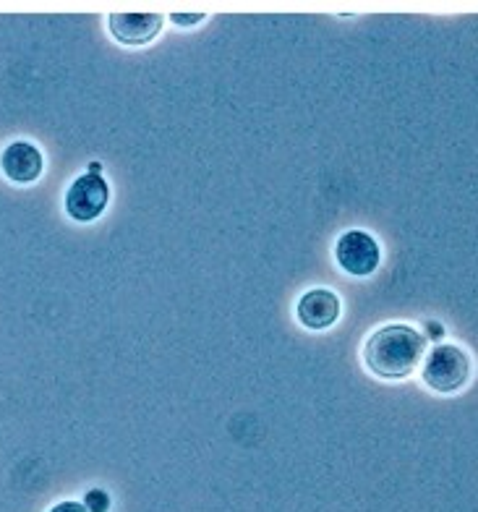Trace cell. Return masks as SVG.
Returning <instances> with one entry per match:
<instances>
[{"instance_id": "1", "label": "cell", "mask_w": 478, "mask_h": 512, "mask_svg": "<svg viewBox=\"0 0 478 512\" xmlns=\"http://www.w3.org/2000/svg\"><path fill=\"white\" fill-rule=\"evenodd\" d=\"M426 337L411 324H387L366 340L364 361L377 377L405 379L424 364Z\"/></svg>"}, {"instance_id": "2", "label": "cell", "mask_w": 478, "mask_h": 512, "mask_svg": "<svg viewBox=\"0 0 478 512\" xmlns=\"http://www.w3.org/2000/svg\"><path fill=\"white\" fill-rule=\"evenodd\" d=\"M421 374H424V382L431 390L455 392L471 377V361L458 345L437 343V348H431L429 356H424Z\"/></svg>"}, {"instance_id": "3", "label": "cell", "mask_w": 478, "mask_h": 512, "mask_svg": "<svg viewBox=\"0 0 478 512\" xmlns=\"http://www.w3.org/2000/svg\"><path fill=\"white\" fill-rule=\"evenodd\" d=\"M110 202V189L108 181L102 176H92V173H84V176L76 178L71 183V189L66 194V212L79 223H92L95 217H100L105 212Z\"/></svg>"}, {"instance_id": "4", "label": "cell", "mask_w": 478, "mask_h": 512, "mask_svg": "<svg viewBox=\"0 0 478 512\" xmlns=\"http://www.w3.org/2000/svg\"><path fill=\"white\" fill-rule=\"evenodd\" d=\"M337 264L343 267L348 275L366 277L379 267V259H382V251H379V243L364 233V230H348L345 236H340L335 246Z\"/></svg>"}, {"instance_id": "5", "label": "cell", "mask_w": 478, "mask_h": 512, "mask_svg": "<svg viewBox=\"0 0 478 512\" xmlns=\"http://www.w3.org/2000/svg\"><path fill=\"white\" fill-rule=\"evenodd\" d=\"M0 168L8 176V181L14 183H34L42 176L45 160L42 152L29 142H14L8 144L0 155Z\"/></svg>"}, {"instance_id": "6", "label": "cell", "mask_w": 478, "mask_h": 512, "mask_svg": "<svg viewBox=\"0 0 478 512\" xmlns=\"http://www.w3.org/2000/svg\"><path fill=\"white\" fill-rule=\"evenodd\" d=\"M162 24L160 14H110L108 19L110 34L121 45H147L160 34Z\"/></svg>"}, {"instance_id": "7", "label": "cell", "mask_w": 478, "mask_h": 512, "mask_svg": "<svg viewBox=\"0 0 478 512\" xmlns=\"http://www.w3.org/2000/svg\"><path fill=\"white\" fill-rule=\"evenodd\" d=\"M340 298L330 290H309L303 293L301 301H298V319H301L303 327L309 330H327L340 319Z\"/></svg>"}, {"instance_id": "8", "label": "cell", "mask_w": 478, "mask_h": 512, "mask_svg": "<svg viewBox=\"0 0 478 512\" xmlns=\"http://www.w3.org/2000/svg\"><path fill=\"white\" fill-rule=\"evenodd\" d=\"M84 507H87V512H108L110 510L108 492H102V489H92V492L84 497Z\"/></svg>"}, {"instance_id": "9", "label": "cell", "mask_w": 478, "mask_h": 512, "mask_svg": "<svg viewBox=\"0 0 478 512\" xmlns=\"http://www.w3.org/2000/svg\"><path fill=\"white\" fill-rule=\"evenodd\" d=\"M170 19L181 24V27H191V24H199L204 19V14H173Z\"/></svg>"}, {"instance_id": "10", "label": "cell", "mask_w": 478, "mask_h": 512, "mask_svg": "<svg viewBox=\"0 0 478 512\" xmlns=\"http://www.w3.org/2000/svg\"><path fill=\"white\" fill-rule=\"evenodd\" d=\"M50 512H87V507H84V502H74V499H68V502L55 505Z\"/></svg>"}, {"instance_id": "11", "label": "cell", "mask_w": 478, "mask_h": 512, "mask_svg": "<svg viewBox=\"0 0 478 512\" xmlns=\"http://www.w3.org/2000/svg\"><path fill=\"white\" fill-rule=\"evenodd\" d=\"M442 335H445V327L439 322H429L426 324V340H434V343H439L442 340Z\"/></svg>"}, {"instance_id": "12", "label": "cell", "mask_w": 478, "mask_h": 512, "mask_svg": "<svg viewBox=\"0 0 478 512\" xmlns=\"http://www.w3.org/2000/svg\"><path fill=\"white\" fill-rule=\"evenodd\" d=\"M100 170H102L100 162H92V165H89V173H92V176H100Z\"/></svg>"}]
</instances>
